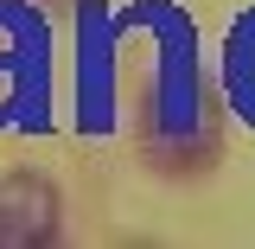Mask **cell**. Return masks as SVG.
Segmentation results:
<instances>
[{"label":"cell","instance_id":"cell-1","mask_svg":"<svg viewBox=\"0 0 255 249\" xmlns=\"http://www.w3.org/2000/svg\"><path fill=\"white\" fill-rule=\"evenodd\" d=\"M58 237V192L32 173L0 179V249H32Z\"/></svg>","mask_w":255,"mask_h":249}]
</instances>
